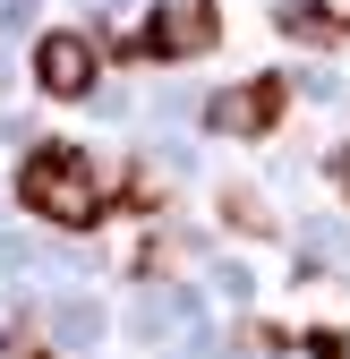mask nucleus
<instances>
[{"label":"nucleus","instance_id":"1","mask_svg":"<svg viewBox=\"0 0 350 359\" xmlns=\"http://www.w3.org/2000/svg\"><path fill=\"white\" fill-rule=\"evenodd\" d=\"M18 205L34 222H52V231H94V222L111 214V189H103V171L77 146H34L18 163Z\"/></svg>","mask_w":350,"mask_h":359},{"label":"nucleus","instance_id":"2","mask_svg":"<svg viewBox=\"0 0 350 359\" xmlns=\"http://www.w3.org/2000/svg\"><path fill=\"white\" fill-rule=\"evenodd\" d=\"M214 43H223V9H214V0H162V9L146 26H128L111 52L120 60H197Z\"/></svg>","mask_w":350,"mask_h":359},{"label":"nucleus","instance_id":"3","mask_svg":"<svg viewBox=\"0 0 350 359\" xmlns=\"http://www.w3.org/2000/svg\"><path fill=\"white\" fill-rule=\"evenodd\" d=\"M94 77H103V52H94L77 26H52V34L34 43V95L77 103V95H94Z\"/></svg>","mask_w":350,"mask_h":359},{"label":"nucleus","instance_id":"4","mask_svg":"<svg viewBox=\"0 0 350 359\" xmlns=\"http://www.w3.org/2000/svg\"><path fill=\"white\" fill-rule=\"evenodd\" d=\"M282 111H290V86L282 77H248V86H231V95L205 103V128L214 137H274Z\"/></svg>","mask_w":350,"mask_h":359},{"label":"nucleus","instance_id":"5","mask_svg":"<svg viewBox=\"0 0 350 359\" xmlns=\"http://www.w3.org/2000/svg\"><path fill=\"white\" fill-rule=\"evenodd\" d=\"M274 26H282L290 43H308V52H333V43L350 34V18H342V9H325V0H290Z\"/></svg>","mask_w":350,"mask_h":359},{"label":"nucleus","instance_id":"6","mask_svg":"<svg viewBox=\"0 0 350 359\" xmlns=\"http://www.w3.org/2000/svg\"><path fill=\"white\" fill-rule=\"evenodd\" d=\"M223 214L239 222V231H265V214H256V197H248V189H231V197H223Z\"/></svg>","mask_w":350,"mask_h":359},{"label":"nucleus","instance_id":"7","mask_svg":"<svg viewBox=\"0 0 350 359\" xmlns=\"http://www.w3.org/2000/svg\"><path fill=\"white\" fill-rule=\"evenodd\" d=\"M0 359H52V342H43V334H9V342H0Z\"/></svg>","mask_w":350,"mask_h":359},{"label":"nucleus","instance_id":"8","mask_svg":"<svg viewBox=\"0 0 350 359\" xmlns=\"http://www.w3.org/2000/svg\"><path fill=\"white\" fill-rule=\"evenodd\" d=\"M308 351H316V359H350V342H342V334H308Z\"/></svg>","mask_w":350,"mask_h":359},{"label":"nucleus","instance_id":"9","mask_svg":"<svg viewBox=\"0 0 350 359\" xmlns=\"http://www.w3.org/2000/svg\"><path fill=\"white\" fill-rule=\"evenodd\" d=\"M333 189H342V197H350V154H333Z\"/></svg>","mask_w":350,"mask_h":359}]
</instances>
